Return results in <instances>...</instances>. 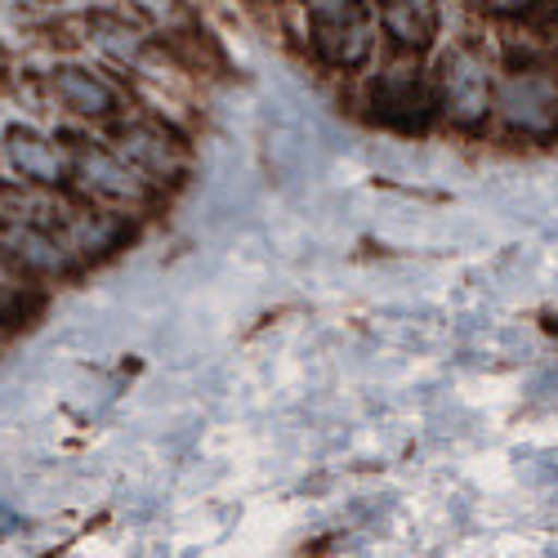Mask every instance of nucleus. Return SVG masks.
Wrapping results in <instances>:
<instances>
[{
  "label": "nucleus",
  "instance_id": "dca6fc26",
  "mask_svg": "<svg viewBox=\"0 0 558 558\" xmlns=\"http://www.w3.org/2000/svg\"><path fill=\"white\" fill-rule=\"evenodd\" d=\"M549 68H554V76H558V40H549Z\"/></svg>",
  "mask_w": 558,
  "mask_h": 558
},
{
  "label": "nucleus",
  "instance_id": "4468645a",
  "mask_svg": "<svg viewBox=\"0 0 558 558\" xmlns=\"http://www.w3.org/2000/svg\"><path fill=\"white\" fill-rule=\"evenodd\" d=\"M32 304H36V300H27V291H23V287L0 282V327H19Z\"/></svg>",
  "mask_w": 558,
  "mask_h": 558
},
{
  "label": "nucleus",
  "instance_id": "1a4fd4ad",
  "mask_svg": "<svg viewBox=\"0 0 558 558\" xmlns=\"http://www.w3.org/2000/svg\"><path fill=\"white\" fill-rule=\"evenodd\" d=\"M54 228H59V238L68 242V251L76 259H104V255L121 251L134 238V223L121 210H99V206L63 210Z\"/></svg>",
  "mask_w": 558,
  "mask_h": 558
},
{
  "label": "nucleus",
  "instance_id": "423d86ee",
  "mask_svg": "<svg viewBox=\"0 0 558 558\" xmlns=\"http://www.w3.org/2000/svg\"><path fill=\"white\" fill-rule=\"evenodd\" d=\"M117 153L138 170L148 174L153 183H174L189 166V148L179 144V134L161 121H148V117H130V121H117Z\"/></svg>",
  "mask_w": 558,
  "mask_h": 558
},
{
  "label": "nucleus",
  "instance_id": "6e6552de",
  "mask_svg": "<svg viewBox=\"0 0 558 558\" xmlns=\"http://www.w3.org/2000/svg\"><path fill=\"white\" fill-rule=\"evenodd\" d=\"M0 255H5L14 268L32 272V277H63L76 264V255L59 238V228L27 219V215L0 223Z\"/></svg>",
  "mask_w": 558,
  "mask_h": 558
},
{
  "label": "nucleus",
  "instance_id": "ddd939ff",
  "mask_svg": "<svg viewBox=\"0 0 558 558\" xmlns=\"http://www.w3.org/2000/svg\"><path fill=\"white\" fill-rule=\"evenodd\" d=\"M85 36H89V45H95L99 54H108L112 63H125V68L144 63V54H148V36H144V27L130 23V19L117 14V10H95V14H85Z\"/></svg>",
  "mask_w": 558,
  "mask_h": 558
},
{
  "label": "nucleus",
  "instance_id": "9d476101",
  "mask_svg": "<svg viewBox=\"0 0 558 558\" xmlns=\"http://www.w3.org/2000/svg\"><path fill=\"white\" fill-rule=\"evenodd\" d=\"M50 89H54V99L85 117V121H117L121 117V95H117V85L95 72V68H85V63H59L50 72Z\"/></svg>",
  "mask_w": 558,
  "mask_h": 558
},
{
  "label": "nucleus",
  "instance_id": "f03ea898",
  "mask_svg": "<svg viewBox=\"0 0 558 558\" xmlns=\"http://www.w3.org/2000/svg\"><path fill=\"white\" fill-rule=\"evenodd\" d=\"M434 85L442 121L460 134H483L492 125L496 108V76H500V50H487L483 40L456 36L434 50Z\"/></svg>",
  "mask_w": 558,
  "mask_h": 558
},
{
  "label": "nucleus",
  "instance_id": "0eeeda50",
  "mask_svg": "<svg viewBox=\"0 0 558 558\" xmlns=\"http://www.w3.org/2000/svg\"><path fill=\"white\" fill-rule=\"evenodd\" d=\"M371 10H376L389 50L402 59H425L442 45V0H371Z\"/></svg>",
  "mask_w": 558,
  "mask_h": 558
},
{
  "label": "nucleus",
  "instance_id": "7ed1b4c3",
  "mask_svg": "<svg viewBox=\"0 0 558 558\" xmlns=\"http://www.w3.org/2000/svg\"><path fill=\"white\" fill-rule=\"evenodd\" d=\"M304 32L313 59L331 72H362L380 45V23L371 0H308Z\"/></svg>",
  "mask_w": 558,
  "mask_h": 558
},
{
  "label": "nucleus",
  "instance_id": "f8f14e48",
  "mask_svg": "<svg viewBox=\"0 0 558 558\" xmlns=\"http://www.w3.org/2000/svg\"><path fill=\"white\" fill-rule=\"evenodd\" d=\"M5 157L27 183H40V189H59L63 179H72V157L54 144L50 134H40L32 125H10L5 130Z\"/></svg>",
  "mask_w": 558,
  "mask_h": 558
},
{
  "label": "nucleus",
  "instance_id": "20e7f679",
  "mask_svg": "<svg viewBox=\"0 0 558 558\" xmlns=\"http://www.w3.org/2000/svg\"><path fill=\"white\" fill-rule=\"evenodd\" d=\"M366 117L398 134H425L442 117L434 72L421 68L415 59L376 72L366 81Z\"/></svg>",
  "mask_w": 558,
  "mask_h": 558
},
{
  "label": "nucleus",
  "instance_id": "39448f33",
  "mask_svg": "<svg viewBox=\"0 0 558 558\" xmlns=\"http://www.w3.org/2000/svg\"><path fill=\"white\" fill-rule=\"evenodd\" d=\"M72 179L89 202H104L117 210H138L153 202V179L138 174L117 148H104L95 138L72 144Z\"/></svg>",
  "mask_w": 558,
  "mask_h": 558
},
{
  "label": "nucleus",
  "instance_id": "9b49d317",
  "mask_svg": "<svg viewBox=\"0 0 558 558\" xmlns=\"http://www.w3.org/2000/svg\"><path fill=\"white\" fill-rule=\"evenodd\" d=\"M460 5L505 36H527L541 45L558 40V0H460Z\"/></svg>",
  "mask_w": 558,
  "mask_h": 558
},
{
  "label": "nucleus",
  "instance_id": "2eb2a0df",
  "mask_svg": "<svg viewBox=\"0 0 558 558\" xmlns=\"http://www.w3.org/2000/svg\"><path fill=\"white\" fill-rule=\"evenodd\" d=\"M144 10H157V14H170V10H179V0H138Z\"/></svg>",
  "mask_w": 558,
  "mask_h": 558
},
{
  "label": "nucleus",
  "instance_id": "f257e3e1",
  "mask_svg": "<svg viewBox=\"0 0 558 558\" xmlns=\"http://www.w3.org/2000/svg\"><path fill=\"white\" fill-rule=\"evenodd\" d=\"M492 125L519 144H558V76L549 68V45L527 36L505 40Z\"/></svg>",
  "mask_w": 558,
  "mask_h": 558
}]
</instances>
